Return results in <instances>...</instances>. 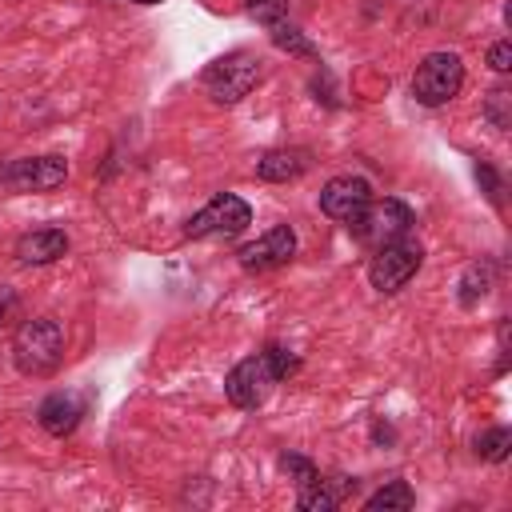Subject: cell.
<instances>
[{
  "instance_id": "1",
  "label": "cell",
  "mask_w": 512,
  "mask_h": 512,
  "mask_svg": "<svg viewBox=\"0 0 512 512\" xmlns=\"http://www.w3.org/2000/svg\"><path fill=\"white\" fill-rule=\"evenodd\" d=\"M296 368H300V360H296L288 348L268 344L264 352L240 360V364L224 376V396H228L236 408H260V404L268 400V392H272L280 380H288Z\"/></svg>"
},
{
  "instance_id": "2",
  "label": "cell",
  "mask_w": 512,
  "mask_h": 512,
  "mask_svg": "<svg viewBox=\"0 0 512 512\" xmlns=\"http://www.w3.org/2000/svg\"><path fill=\"white\" fill-rule=\"evenodd\" d=\"M12 360L24 376H48L64 360V328L48 316L24 320L12 336Z\"/></svg>"
},
{
  "instance_id": "3",
  "label": "cell",
  "mask_w": 512,
  "mask_h": 512,
  "mask_svg": "<svg viewBox=\"0 0 512 512\" xmlns=\"http://www.w3.org/2000/svg\"><path fill=\"white\" fill-rule=\"evenodd\" d=\"M412 224H416L412 208H408L404 200H392V196H384V200H368V204L348 220L352 236H356L364 248H372V252L384 248V244L404 240V236L412 232Z\"/></svg>"
},
{
  "instance_id": "4",
  "label": "cell",
  "mask_w": 512,
  "mask_h": 512,
  "mask_svg": "<svg viewBox=\"0 0 512 512\" xmlns=\"http://www.w3.org/2000/svg\"><path fill=\"white\" fill-rule=\"evenodd\" d=\"M464 88V64L456 52H428L412 72V96L428 108L448 104Z\"/></svg>"
},
{
  "instance_id": "5",
  "label": "cell",
  "mask_w": 512,
  "mask_h": 512,
  "mask_svg": "<svg viewBox=\"0 0 512 512\" xmlns=\"http://www.w3.org/2000/svg\"><path fill=\"white\" fill-rule=\"evenodd\" d=\"M248 224H252V208L240 196L220 192L184 224V236L188 240H208V236H224L228 240V236H240Z\"/></svg>"
},
{
  "instance_id": "6",
  "label": "cell",
  "mask_w": 512,
  "mask_h": 512,
  "mask_svg": "<svg viewBox=\"0 0 512 512\" xmlns=\"http://www.w3.org/2000/svg\"><path fill=\"white\" fill-rule=\"evenodd\" d=\"M256 80H260V64H256V56H248V52L220 56V60H212V64L204 68V88L212 92L216 104H236V100H244V96L256 88Z\"/></svg>"
},
{
  "instance_id": "7",
  "label": "cell",
  "mask_w": 512,
  "mask_h": 512,
  "mask_svg": "<svg viewBox=\"0 0 512 512\" xmlns=\"http://www.w3.org/2000/svg\"><path fill=\"white\" fill-rule=\"evenodd\" d=\"M420 260H424L420 240H408V236H404V240H396V244L376 248L372 264H368V280H372L376 292H396V288H404V284L416 276Z\"/></svg>"
},
{
  "instance_id": "8",
  "label": "cell",
  "mask_w": 512,
  "mask_h": 512,
  "mask_svg": "<svg viewBox=\"0 0 512 512\" xmlns=\"http://www.w3.org/2000/svg\"><path fill=\"white\" fill-rule=\"evenodd\" d=\"M68 180L64 156H24L0 168V184L12 192H52Z\"/></svg>"
},
{
  "instance_id": "9",
  "label": "cell",
  "mask_w": 512,
  "mask_h": 512,
  "mask_svg": "<svg viewBox=\"0 0 512 512\" xmlns=\"http://www.w3.org/2000/svg\"><path fill=\"white\" fill-rule=\"evenodd\" d=\"M236 256H240V268L244 272H272V268H280V264H288L296 256V232L288 224H276L260 240L244 244Z\"/></svg>"
},
{
  "instance_id": "10",
  "label": "cell",
  "mask_w": 512,
  "mask_h": 512,
  "mask_svg": "<svg viewBox=\"0 0 512 512\" xmlns=\"http://www.w3.org/2000/svg\"><path fill=\"white\" fill-rule=\"evenodd\" d=\"M368 200H372V184L364 176H332L324 184V192H320V212L340 220V224H348Z\"/></svg>"
},
{
  "instance_id": "11",
  "label": "cell",
  "mask_w": 512,
  "mask_h": 512,
  "mask_svg": "<svg viewBox=\"0 0 512 512\" xmlns=\"http://www.w3.org/2000/svg\"><path fill=\"white\" fill-rule=\"evenodd\" d=\"M64 252H68L64 228H36V232H24L16 240V260H24V264H52Z\"/></svg>"
},
{
  "instance_id": "12",
  "label": "cell",
  "mask_w": 512,
  "mask_h": 512,
  "mask_svg": "<svg viewBox=\"0 0 512 512\" xmlns=\"http://www.w3.org/2000/svg\"><path fill=\"white\" fill-rule=\"evenodd\" d=\"M80 416H84V400L72 396V392H52V396L40 404V428H44L48 436H68V432H76Z\"/></svg>"
},
{
  "instance_id": "13",
  "label": "cell",
  "mask_w": 512,
  "mask_h": 512,
  "mask_svg": "<svg viewBox=\"0 0 512 512\" xmlns=\"http://www.w3.org/2000/svg\"><path fill=\"white\" fill-rule=\"evenodd\" d=\"M308 152L304 148H272L256 160V176L260 180H272V184H284V180H296L308 172Z\"/></svg>"
},
{
  "instance_id": "14",
  "label": "cell",
  "mask_w": 512,
  "mask_h": 512,
  "mask_svg": "<svg viewBox=\"0 0 512 512\" xmlns=\"http://www.w3.org/2000/svg\"><path fill=\"white\" fill-rule=\"evenodd\" d=\"M352 488H356V480H344V476L324 480V476H316L312 484L296 488V508H304V512H332Z\"/></svg>"
},
{
  "instance_id": "15",
  "label": "cell",
  "mask_w": 512,
  "mask_h": 512,
  "mask_svg": "<svg viewBox=\"0 0 512 512\" xmlns=\"http://www.w3.org/2000/svg\"><path fill=\"white\" fill-rule=\"evenodd\" d=\"M416 504V496H412V488H408V480H392V484H384L380 492H372L368 500H364V508L368 512H408Z\"/></svg>"
},
{
  "instance_id": "16",
  "label": "cell",
  "mask_w": 512,
  "mask_h": 512,
  "mask_svg": "<svg viewBox=\"0 0 512 512\" xmlns=\"http://www.w3.org/2000/svg\"><path fill=\"white\" fill-rule=\"evenodd\" d=\"M508 448H512V432H508V428H488V432L476 436V456H480V460L500 464V460L508 456Z\"/></svg>"
},
{
  "instance_id": "17",
  "label": "cell",
  "mask_w": 512,
  "mask_h": 512,
  "mask_svg": "<svg viewBox=\"0 0 512 512\" xmlns=\"http://www.w3.org/2000/svg\"><path fill=\"white\" fill-rule=\"evenodd\" d=\"M268 36H272V44H280V48H288V52H296V56H312V52H316V48H312V40H304V36H300V28H296V24H288V20L268 24Z\"/></svg>"
},
{
  "instance_id": "18",
  "label": "cell",
  "mask_w": 512,
  "mask_h": 512,
  "mask_svg": "<svg viewBox=\"0 0 512 512\" xmlns=\"http://www.w3.org/2000/svg\"><path fill=\"white\" fill-rule=\"evenodd\" d=\"M488 280H492V268H488V264H472V268L464 272V280H460V288H464L460 300H464V304H476V300L488 292Z\"/></svg>"
},
{
  "instance_id": "19",
  "label": "cell",
  "mask_w": 512,
  "mask_h": 512,
  "mask_svg": "<svg viewBox=\"0 0 512 512\" xmlns=\"http://www.w3.org/2000/svg\"><path fill=\"white\" fill-rule=\"evenodd\" d=\"M508 104H512V92L508 88H492L488 92V120H492V128H508L512 124Z\"/></svg>"
},
{
  "instance_id": "20",
  "label": "cell",
  "mask_w": 512,
  "mask_h": 512,
  "mask_svg": "<svg viewBox=\"0 0 512 512\" xmlns=\"http://www.w3.org/2000/svg\"><path fill=\"white\" fill-rule=\"evenodd\" d=\"M280 468H284V472L296 480V488H304V484H312V480L320 476L312 460H304V456H292V452H288V456H280Z\"/></svg>"
},
{
  "instance_id": "21",
  "label": "cell",
  "mask_w": 512,
  "mask_h": 512,
  "mask_svg": "<svg viewBox=\"0 0 512 512\" xmlns=\"http://www.w3.org/2000/svg\"><path fill=\"white\" fill-rule=\"evenodd\" d=\"M248 8H252V16L268 28V24H276V20H284V0H248Z\"/></svg>"
},
{
  "instance_id": "22",
  "label": "cell",
  "mask_w": 512,
  "mask_h": 512,
  "mask_svg": "<svg viewBox=\"0 0 512 512\" xmlns=\"http://www.w3.org/2000/svg\"><path fill=\"white\" fill-rule=\"evenodd\" d=\"M488 64H492V72H508L512 68V44L508 40H496L488 48Z\"/></svg>"
},
{
  "instance_id": "23",
  "label": "cell",
  "mask_w": 512,
  "mask_h": 512,
  "mask_svg": "<svg viewBox=\"0 0 512 512\" xmlns=\"http://www.w3.org/2000/svg\"><path fill=\"white\" fill-rule=\"evenodd\" d=\"M12 308H16V292H12V288H4V284H0V324H4V320H8V316H12Z\"/></svg>"
},
{
  "instance_id": "24",
  "label": "cell",
  "mask_w": 512,
  "mask_h": 512,
  "mask_svg": "<svg viewBox=\"0 0 512 512\" xmlns=\"http://www.w3.org/2000/svg\"><path fill=\"white\" fill-rule=\"evenodd\" d=\"M136 4H160V0H136Z\"/></svg>"
}]
</instances>
